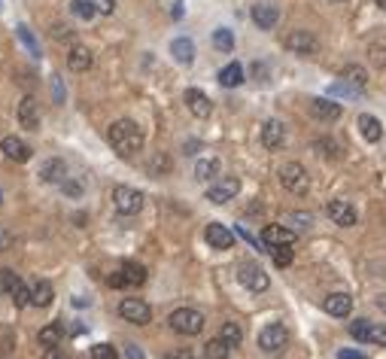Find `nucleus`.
Returning <instances> with one entry per match:
<instances>
[{
  "label": "nucleus",
  "mask_w": 386,
  "mask_h": 359,
  "mask_svg": "<svg viewBox=\"0 0 386 359\" xmlns=\"http://www.w3.org/2000/svg\"><path fill=\"white\" fill-rule=\"evenodd\" d=\"M107 137H110V146H113L122 159H131L143 150V131H140V125L131 122V119H119V122H113L107 131Z\"/></svg>",
  "instance_id": "nucleus-1"
},
{
  "label": "nucleus",
  "mask_w": 386,
  "mask_h": 359,
  "mask_svg": "<svg viewBox=\"0 0 386 359\" xmlns=\"http://www.w3.org/2000/svg\"><path fill=\"white\" fill-rule=\"evenodd\" d=\"M280 186H283L289 195H307V189H311V177H307L304 165H298V161H286V165L280 167Z\"/></svg>",
  "instance_id": "nucleus-2"
},
{
  "label": "nucleus",
  "mask_w": 386,
  "mask_h": 359,
  "mask_svg": "<svg viewBox=\"0 0 386 359\" xmlns=\"http://www.w3.org/2000/svg\"><path fill=\"white\" fill-rule=\"evenodd\" d=\"M171 329L180 335H198L204 332V314L195 311V308H180V311L171 314Z\"/></svg>",
  "instance_id": "nucleus-3"
},
{
  "label": "nucleus",
  "mask_w": 386,
  "mask_h": 359,
  "mask_svg": "<svg viewBox=\"0 0 386 359\" xmlns=\"http://www.w3.org/2000/svg\"><path fill=\"white\" fill-rule=\"evenodd\" d=\"M350 335L362 344H377L386 347V323H368V320H353L350 323Z\"/></svg>",
  "instance_id": "nucleus-4"
},
{
  "label": "nucleus",
  "mask_w": 386,
  "mask_h": 359,
  "mask_svg": "<svg viewBox=\"0 0 386 359\" xmlns=\"http://www.w3.org/2000/svg\"><path fill=\"white\" fill-rule=\"evenodd\" d=\"M286 344H289V329H286L283 323H268V326L258 332V347H262L265 354H280Z\"/></svg>",
  "instance_id": "nucleus-5"
},
{
  "label": "nucleus",
  "mask_w": 386,
  "mask_h": 359,
  "mask_svg": "<svg viewBox=\"0 0 386 359\" xmlns=\"http://www.w3.org/2000/svg\"><path fill=\"white\" fill-rule=\"evenodd\" d=\"M113 207L122 216H134L143 210V192H137V189H131V186H116L113 189Z\"/></svg>",
  "instance_id": "nucleus-6"
},
{
  "label": "nucleus",
  "mask_w": 386,
  "mask_h": 359,
  "mask_svg": "<svg viewBox=\"0 0 386 359\" xmlns=\"http://www.w3.org/2000/svg\"><path fill=\"white\" fill-rule=\"evenodd\" d=\"M237 280H241V283L247 286L250 292H265L271 286V277L265 274V268L258 262H243L241 265V274H237Z\"/></svg>",
  "instance_id": "nucleus-7"
},
{
  "label": "nucleus",
  "mask_w": 386,
  "mask_h": 359,
  "mask_svg": "<svg viewBox=\"0 0 386 359\" xmlns=\"http://www.w3.org/2000/svg\"><path fill=\"white\" fill-rule=\"evenodd\" d=\"M119 314H122L128 323H137V326H146V323L152 320V308L146 305L143 299H122Z\"/></svg>",
  "instance_id": "nucleus-8"
},
{
  "label": "nucleus",
  "mask_w": 386,
  "mask_h": 359,
  "mask_svg": "<svg viewBox=\"0 0 386 359\" xmlns=\"http://www.w3.org/2000/svg\"><path fill=\"white\" fill-rule=\"evenodd\" d=\"M237 192H241V180H237V177H222V180H216L213 186L207 189V201L228 204V201H234Z\"/></svg>",
  "instance_id": "nucleus-9"
},
{
  "label": "nucleus",
  "mask_w": 386,
  "mask_h": 359,
  "mask_svg": "<svg viewBox=\"0 0 386 359\" xmlns=\"http://www.w3.org/2000/svg\"><path fill=\"white\" fill-rule=\"evenodd\" d=\"M326 213H328V220H332L335 225H343V229H350V225H356V207L350 201H341V198H332L326 204Z\"/></svg>",
  "instance_id": "nucleus-10"
},
{
  "label": "nucleus",
  "mask_w": 386,
  "mask_h": 359,
  "mask_svg": "<svg viewBox=\"0 0 386 359\" xmlns=\"http://www.w3.org/2000/svg\"><path fill=\"white\" fill-rule=\"evenodd\" d=\"M283 46L289 49V52H295V55H317L319 40L313 37L311 31H292L289 37L283 40Z\"/></svg>",
  "instance_id": "nucleus-11"
},
{
  "label": "nucleus",
  "mask_w": 386,
  "mask_h": 359,
  "mask_svg": "<svg viewBox=\"0 0 386 359\" xmlns=\"http://www.w3.org/2000/svg\"><path fill=\"white\" fill-rule=\"evenodd\" d=\"M262 241L268 250L271 247H292V244H295V231L286 229V225H265Z\"/></svg>",
  "instance_id": "nucleus-12"
},
{
  "label": "nucleus",
  "mask_w": 386,
  "mask_h": 359,
  "mask_svg": "<svg viewBox=\"0 0 386 359\" xmlns=\"http://www.w3.org/2000/svg\"><path fill=\"white\" fill-rule=\"evenodd\" d=\"M204 238H207V244L213 250H231V244H234V231H231L228 225H222V222H210Z\"/></svg>",
  "instance_id": "nucleus-13"
},
{
  "label": "nucleus",
  "mask_w": 386,
  "mask_h": 359,
  "mask_svg": "<svg viewBox=\"0 0 386 359\" xmlns=\"http://www.w3.org/2000/svg\"><path fill=\"white\" fill-rule=\"evenodd\" d=\"M322 311L328 316L343 320V316H350V311H353V299H350L347 292H332L328 299H322Z\"/></svg>",
  "instance_id": "nucleus-14"
},
{
  "label": "nucleus",
  "mask_w": 386,
  "mask_h": 359,
  "mask_svg": "<svg viewBox=\"0 0 386 359\" xmlns=\"http://www.w3.org/2000/svg\"><path fill=\"white\" fill-rule=\"evenodd\" d=\"M19 125L27 131H40V104L31 95L22 97V104H19Z\"/></svg>",
  "instance_id": "nucleus-15"
},
{
  "label": "nucleus",
  "mask_w": 386,
  "mask_h": 359,
  "mask_svg": "<svg viewBox=\"0 0 386 359\" xmlns=\"http://www.w3.org/2000/svg\"><path fill=\"white\" fill-rule=\"evenodd\" d=\"M186 107L198 119H207L210 113H213V104H210V97L201 89H186Z\"/></svg>",
  "instance_id": "nucleus-16"
},
{
  "label": "nucleus",
  "mask_w": 386,
  "mask_h": 359,
  "mask_svg": "<svg viewBox=\"0 0 386 359\" xmlns=\"http://www.w3.org/2000/svg\"><path fill=\"white\" fill-rule=\"evenodd\" d=\"M283 143H286V128H283V122H277V119H268V122L262 125V146H265V150H280Z\"/></svg>",
  "instance_id": "nucleus-17"
},
{
  "label": "nucleus",
  "mask_w": 386,
  "mask_h": 359,
  "mask_svg": "<svg viewBox=\"0 0 386 359\" xmlns=\"http://www.w3.org/2000/svg\"><path fill=\"white\" fill-rule=\"evenodd\" d=\"M341 104L328 101V97H317V101H311V116L319 119V122H338L341 119Z\"/></svg>",
  "instance_id": "nucleus-18"
},
{
  "label": "nucleus",
  "mask_w": 386,
  "mask_h": 359,
  "mask_svg": "<svg viewBox=\"0 0 386 359\" xmlns=\"http://www.w3.org/2000/svg\"><path fill=\"white\" fill-rule=\"evenodd\" d=\"M0 150H3V156L12 159V161H27L34 156V150L25 143L22 137H3L0 140Z\"/></svg>",
  "instance_id": "nucleus-19"
},
{
  "label": "nucleus",
  "mask_w": 386,
  "mask_h": 359,
  "mask_svg": "<svg viewBox=\"0 0 386 359\" xmlns=\"http://www.w3.org/2000/svg\"><path fill=\"white\" fill-rule=\"evenodd\" d=\"M277 19H280L277 6H271V3H256L252 6V22L262 27V31H271V27L277 25Z\"/></svg>",
  "instance_id": "nucleus-20"
},
{
  "label": "nucleus",
  "mask_w": 386,
  "mask_h": 359,
  "mask_svg": "<svg viewBox=\"0 0 386 359\" xmlns=\"http://www.w3.org/2000/svg\"><path fill=\"white\" fill-rule=\"evenodd\" d=\"M359 131H362V137L368 140V143H377V140L383 137V125H381V119L371 116V113H362V116H359Z\"/></svg>",
  "instance_id": "nucleus-21"
},
{
  "label": "nucleus",
  "mask_w": 386,
  "mask_h": 359,
  "mask_svg": "<svg viewBox=\"0 0 386 359\" xmlns=\"http://www.w3.org/2000/svg\"><path fill=\"white\" fill-rule=\"evenodd\" d=\"M95 65V58H91V52L86 46H73L70 49V55H67V67L70 70H76V73H86V70Z\"/></svg>",
  "instance_id": "nucleus-22"
},
{
  "label": "nucleus",
  "mask_w": 386,
  "mask_h": 359,
  "mask_svg": "<svg viewBox=\"0 0 386 359\" xmlns=\"http://www.w3.org/2000/svg\"><path fill=\"white\" fill-rule=\"evenodd\" d=\"M40 177H43L46 183L67 180V165L61 159H49V161H43V167H40Z\"/></svg>",
  "instance_id": "nucleus-23"
},
{
  "label": "nucleus",
  "mask_w": 386,
  "mask_h": 359,
  "mask_svg": "<svg viewBox=\"0 0 386 359\" xmlns=\"http://www.w3.org/2000/svg\"><path fill=\"white\" fill-rule=\"evenodd\" d=\"M171 55L180 61V65H192L195 61V43L189 37H177L171 43Z\"/></svg>",
  "instance_id": "nucleus-24"
},
{
  "label": "nucleus",
  "mask_w": 386,
  "mask_h": 359,
  "mask_svg": "<svg viewBox=\"0 0 386 359\" xmlns=\"http://www.w3.org/2000/svg\"><path fill=\"white\" fill-rule=\"evenodd\" d=\"M52 283L49 280H37V283L31 286V305L34 308H49L52 305Z\"/></svg>",
  "instance_id": "nucleus-25"
},
{
  "label": "nucleus",
  "mask_w": 386,
  "mask_h": 359,
  "mask_svg": "<svg viewBox=\"0 0 386 359\" xmlns=\"http://www.w3.org/2000/svg\"><path fill=\"white\" fill-rule=\"evenodd\" d=\"M341 80H343V82H350V86H353V89L365 91V89H368V70H365V67H359V65H350V67H343Z\"/></svg>",
  "instance_id": "nucleus-26"
},
{
  "label": "nucleus",
  "mask_w": 386,
  "mask_h": 359,
  "mask_svg": "<svg viewBox=\"0 0 386 359\" xmlns=\"http://www.w3.org/2000/svg\"><path fill=\"white\" fill-rule=\"evenodd\" d=\"M243 82V67L237 65V61H231V65H226L219 70V86L226 89H237Z\"/></svg>",
  "instance_id": "nucleus-27"
},
{
  "label": "nucleus",
  "mask_w": 386,
  "mask_h": 359,
  "mask_svg": "<svg viewBox=\"0 0 386 359\" xmlns=\"http://www.w3.org/2000/svg\"><path fill=\"white\" fill-rule=\"evenodd\" d=\"M64 341V326L61 323H49V326L40 329V344L43 347H58Z\"/></svg>",
  "instance_id": "nucleus-28"
},
{
  "label": "nucleus",
  "mask_w": 386,
  "mask_h": 359,
  "mask_svg": "<svg viewBox=\"0 0 386 359\" xmlns=\"http://www.w3.org/2000/svg\"><path fill=\"white\" fill-rule=\"evenodd\" d=\"M119 274L125 277V283L128 286H143L146 283V268L143 265H137V262H125L122 268H119Z\"/></svg>",
  "instance_id": "nucleus-29"
},
{
  "label": "nucleus",
  "mask_w": 386,
  "mask_h": 359,
  "mask_svg": "<svg viewBox=\"0 0 386 359\" xmlns=\"http://www.w3.org/2000/svg\"><path fill=\"white\" fill-rule=\"evenodd\" d=\"M219 338L228 344V347H241V341H243V329L237 326V323H222Z\"/></svg>",
  "instance_id": "nucleus-30"
},
{
  "label": "nucleus",
  "mask_w": 386,
  "mask_h": 359,
  "mask_svg": "<svg viewBox=\"0 0 386 359\" xmlns=\"http://www.w3.org/2000/svg\"><path fill=\"white\" fill-rule=\"evenodd\" d=\"M228 354H231V347L222 338H213V341L204 344V359H228Z\"/></svg>",
  "instance_id": "nucleus-31"
},
{
  "label": "nucleus",
  "mask_w": 386,
  "mask_h": 359,
  "mask_svg": "<svg viewBox=\"0 0 386 359\" xmlns=\"http://www.w3.org/2000/svg\"><path fill=\"white\" fill-rule=\"evenodd\" d=\"M219 174V159H198V165H195V177L198 180H210Z\"/></svg>",
  "instance_id": "nucleus-32"
},
{
  "label": "nucleus",
  "mask_w": 386,
  "mask_h": 359,
  "mask_svg": "<svg viewBox=\"0 0 386 359\" xmlns=\"http://www.w3.org/2000/svg\"><path fill=\"white\" fill-rule=\"evenodd\" d=\"M70 12H73L76 19H82V22H91L97 10L91 6V0H70Z\"/></svg>",
  "instance_id": "nucleus-33"
},
{
  "label": "nucleus",
  "mask_w": 386,
  "mask_h": 359,
  "mask_svg": "<svg viewBox=\"0 0 386 359\" xmlns=\"http://www.w3.org/2000/svg\"><path fill=\"white\" fill-rule=\"evenodd\" d=\"M213 46L219 49V52H231V49H234V34H231L228 27H219V31L213 34Z\"/></svg>",
  "instance_id": "nucleus-34"
},
{
  "label": "nucleus",
  "mask_w": 386,
  "mask_h": 359,
  "mask_svg": "<svg viewBox=\"0 0 386 359\" xmlns=\"http://www.w3.org/2000/svg\"><path fill=\"white\" fill-rule=\"evenodd\" d=\"M268 253L274 256V265H277V268H286V265H292V259H295V253L289 247H271Z\"/></svg>",
  "instance_id": "nucleus-35"
},
{
  "label": "nucleus",
  "mask_w": 386,
  "mask_h": 359,
  "mask_svg": "<svg viewBox=\"0 0 386 359\" xmlns=\"http://www.w3.org/2000/svg\"><path fill=\"white\" fill-rule=\"evenodd\" d=\"M328 91H332L335 97H353V101H359V97L365 95V91H359V89L350 86V82H335V86L328 89Z\"/></svg>",
  "instance_id": "nucleus-36"
},
{
  "label": "nucleus",
  "mask_w": 386,
  "mask_h": 359,
  "mask_svg": "<svg viewBox=\"0 0 386 359\" xmlns=\"http://www.w3.org/2000/svg\"><path fill=\"white\" fill-rule=\"evenodd\" d=\"M19 40L27 46V52H31L34 58H40V46H37V40H34V34H31V27L27 25H19Z\"/></svg>",
  "instance_id": "nucleus-37"
},
{
  "label": "nucleus",
  "mask_w": 386,
  "mask_h": 359,
  "mask_svg": "<svg viewBox=\"0 0 386 359\" xmlns=\"http://www.w3.org/2000/svg\"><path fill=\"white\" fill-rule=\"evenodd\" d=\"M10 299L16 301L19 308H25V305H31V290H27V286L22 283V280H19V283L10 290Z\"/></svg>",
  "instance_id": "nucleus-38"
},
{
  "label": "nucleus",
  "mask_w": 386,
  "mask_h": 359,
  "mask_svg": "<svg viewBox=\"0 0 386 359\" xmlns=\"http://www.w3.org/2000/svg\"><path fill=\"white\" fill-rule=\"evenodd\" d=\"M313 150L322 152L326 159H338V146H335L332 140H326V137H322V140H313Z\"/></svg>",
  "instance_id": "nucleus-39"
},
{
  "label": "nucleus",
  "mask_w": 386,
  "mask_h": 359,
  "mask_svg": "<svg viewBox=\"0 0 386 359\" xmlns=\"http://www.w3.org/2000/svg\"><path fill=\"white\" fill-rule=\"evenodd\" d=\"M91 359H116V350L110 344H95L91 347Z\"/></svg>",
  "instance_id": "nucleus-40"
},
{
  "label": "nucleus",
  "mask_w": 386,
  "mask_h": 359,
  "mask_svg": "<svg viewBox=\"0 0 386 359\" xmlns=\"http://www.w3.org/2000/svg\"><path fill=\"white\" fill-rule=\"evenodd\" d=\"M286 222H292L295 229H311L313 216L311 213H289V216H286Z\"/></svg>",
  "instance_id": "nucleus-41"
},
{
  "label": "nucleus",
  "mask_w": 386,
  "mask_h": 359,
  "mask_svg": "<svg viewBox=\"0 0 386 359\" xmlns=\"http://www.w3.org/2000/svg\"><path fill=\"white\" fill-rule=\"evenodd\" d=\"M165 171H171V159H167V156H156V159H152V165H149V174H165Z\"/></svg>",
  "instance_id": "nucleus-42"
},
{
  "label": "nucleus",
  "mask_w": 386,
  "mask_h": 359,
  "mask_svg": "<svg viewBox=\"0 0 386 359\" xmlns=\"http://www.w3.org/2000/svg\"><path fill=\"white\" fill-rule=\"evenodd\" d=\"M91 6H95L101 16H113V10H116V0H91Z\"/></svg>",
  "instance_id": "nucleus-43"
},
{
  "label": "nucleus",
  "mask_w": 386,
  "mask_h": 359,
  "mask_svg": "<svg viewBox=\"0 0 386 359\" xmlns=\"http://www.w3.org/2000/svg\"><path fill=\"white\" fill-rule=\"evenodd\" d=\"M52 37H55V40H70V37H73V31H70V27L55 25V27H52Z\"/></svg>",
  "instance_id": "nucleus-44"
},
{
  "label": "nucleus",
  "mask_w": 386,
  "mask_h": 359,
  "mask_svg": "<svg viewBox=\"0 0 386 359\" xmlns=\"http://www.w3.org/2000/svg\"><path fill=\"white\" fill-rule=\"evenodd\" d=\"M338 359H368L365 350H338Z\"/></svg>",
  "instance_id": "nucleus-45"
},
{
  "label": "nucleus",
  "mask_w": 386,
  "mask_h": 359,
  "mask_svg": "<svg viewBox=\"0 0 386 359\" xmlns=\"http://www.w3.org/2000/svg\"><path fill=\"white\" fill-rule=\"evenodd\" d=\"M167 359H195V354L189 347H180V350H171V354H167Z\"/></svg>",
  "instance_id": "nucleus-46"
},
{
  "label": "nucleus",
  "mask_w": 386,
  "mask_h": 359,
  "mask_svg": "<svg viewBox=\"0 0 386 359\" xmlns=\"http://www.w3.org/2000/svg\"><path fill=\"white\" fill-rule=\"evenodd\" d=\"M125 356H128V359H146L143 350H140L137 344H125Z\"/></svg>",
  "instance_id": "nucleus-47"
},
{
  "label": "nucleus",
  "mask_w": 386,
  "mask_h": 359,
  "mask_svg": "<svg viewBox=\"0 0 386 359\" xmlns=\"http://www.w3.org/2000/svg\"><path fill=\"white\" fill-rule=\"evenodd\" d=\"M10 247H12V235H10L6 229H0V253L10 250Z\"/></svg>",
  "instance_id": "nucleus-48"
},
{
  "label": "nucleus",
  "mask_w": 386,
  "mask_h": 359,
  "mask_svg": "<svg viewBox=\"0 0 386 359\" xmlns=\"http://www.w3.org/2000/svg\"><path fill=\"white\" fill-rule=\"evenodd\" d=\"M43 359H70V356L64 354V350H58V347H49L43 354Z\"/></svg>",
  "instance_id": "nucleus-49"
},
{
  "label": "nucleus",
  "mask_w": 386,
  "mask_h": 359,
  "mask_svg": "<svg viewBox=\"0 0 386 359\" xmlns=\"http://www.w3.org/2000/svg\"><path fill=\"white\" fill-rule=\"evenodd\" d=\"M64 189H67L70 195H80V192H82V189H80V183H67V180H64Z\"/></svg>",
  "instance_id": "nucleus-50"
},
{
  "label": "nucleus",
  "mask_w": 386,
  "mask_h": 359,
  "mask_svg": "<svg viewBox=\"0 0 386 359\" xmlns=\"http://www.w3.org/2000/svg\"><path fill=\"white\" fill-rule=\"evenodd\" d=\"M171 16H173V19H182V0H177V3H173Z\"/></svg>",
  "instance_id": "nucleus-51"
},
{
  "label": "nucleus",
  "mask_w": 386,
  "mask_h": 359,
  "mask_svg": "<svg viewBox=\"0 0 386 359\" xmlns=\"http://www.w3.org/2000/svg\"><path fill=\"white\" fill-rule=\"evenodd\" d=\"M377 6H381V10H386V0H377Z\"/></svg>",
  "instance_id": "nucleus-52"
},
{
  "label": "nucleus",
  "mask_w": 386,
  "mask_h": 359,
  "mask_svg": "<svg viewBox=\"0 0 386 359\" xmlns=\"http://www.w3.org/2000/svg\"><path fill=\"white\" fill-rule=\"evenodd\" d=\"M335 3H347V0H335Z\"/></svg>",
  "instance_id": "nucleus-53"
},
{
  "label": "nucleus",
  "mask_w": 386,
  "mask_h": 359,
  "mask_svg": "<svg viewBox=\"0 0 386 359\" xmlns=\"http://www.w3.org/2000/svg\"><path fill=\"white\" fill-rule=\"evenodd\" d=\"M0 198H3V195H0Z\"/></svg>",
  "instance_id": "nucleus-54"
}]
</instances>
